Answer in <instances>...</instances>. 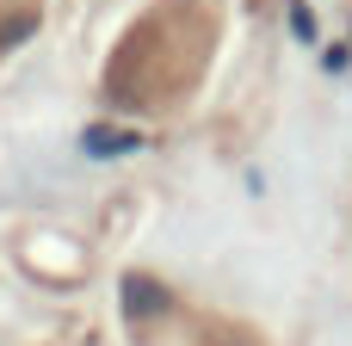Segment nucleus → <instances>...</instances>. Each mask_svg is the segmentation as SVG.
Instances as JSON below:
<instances>
[{"instance_id":"f257e3e1","label":"nucleus","mask_w":352,"mask_h":346,"mask_svg":"<svg viewBox=\"0 0 352 346\" xmlns=\"http://www.w3.org/2000/svg\"><path fill=\"white\" fill-rule=\"evenodd\" d=\"M217 56V6L210 0H155L105 62V99L142 118L179 111Z\"/></svg>"},{"instance_id":"f03ea898","label":"nucleus","mask_w":352,"mask_h":346,"mask_svg":"<svg viewBox=\"0 0 352 346\" xmlns=\"http://www.w3.org/2000/svg\"><path fill=\"white\" fill-rule=\"evenodd\" d=\"M124 310H130V334L142 346H260L254 328L229 322V316H204L173 303L155 279H130L124 285Z\"/></svg>"},{"instance_id":"7ed1b4c3","label":"nucleus","mask_w":352,"mask_h":346,"mask_svg":"<svg viewBox=\"0 0 352 346\" xmlns=\"http://www.w3.org/2000/svg\"><path fill=\"white\" fill-rule=\"evenodd\" d=\"M37 19H43V0H0V50H12Z\"/></svg>"},{"instance_id":"20e7f679","label":"nucleus","mask_w":352,"mask_h":346,"mask_svg":"<svg viewBox=\"0 0 352 346\" xmlns=\"http://www.w3.org/2000/svg\"><path fill=\"white\" fill-rule=\"evenodd\" d=\"M291 31H297L303 43L316 37V19H309V6H303V0H291Z\"/></svg>"}]
</instances>
